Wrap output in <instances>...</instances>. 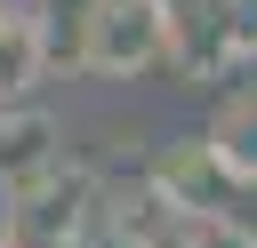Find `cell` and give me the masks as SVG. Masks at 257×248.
<instances>
[{
    "mask_svg": "<svg viewBox=\"0 0 257 248\" xmlns=\"http://www.w3.org/2000/svg\"><path fill=\"white\" fill-rule=\"evenodd\" d=\"M161 48H169L161 0H96V8L80 16V56H88L96 72H145Z\"/></svg>",
    "mask_w": 257,
    "mask_h": 248,
    "instance_id": "obj_1",
    "label": "cell"
},
{
    "mask_svg": "<svg viewBox=\"0 0 257 248\" xmlns=\"http://www.w3.org/2000/svg\"><path fill=\"white\" fill-rule=\"evenodd\" d=\"M32 80H40V24L16 16V8H0V104L24 96Z\"/></svg>",
    "mask_w": 257,
    "mask_h": 248,
    "instance_id": "obj_2",
    "label": "cell"
},
{
    "mask_svg": "<svg viewBox=\"0 0 257 248\" xmlns=\"http://www.w3.org/2000/svg\"><path fill=\"white\" fill-rule=\"evenodd\" d=\"M217 152H225L233 168H249V176H257V96H241V104L217 120Z\"/></svg>",
    "mask_w": 257,
    "mask_h": 248,
    "instance_id": "obj_3",
    "label": "cell"
}]
</instances>
